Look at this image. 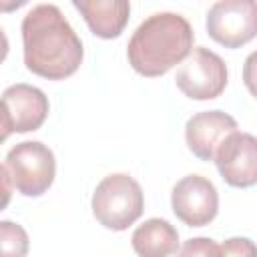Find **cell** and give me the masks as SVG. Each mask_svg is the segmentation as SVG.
Masks as SVG:
<instances>
[{
  "instance_id": "9a60e30c",
  "label": "cell",
  "mask_w": 257,
  "mask_h": 257,
  "mask_svg": "<svg viewBox=\"0 0 257 257\" xmlns=\"http://www.w3.org/2000/svg\"><path fill=\"white\" fill-rule=\"evenodd\" d=\"M219 257H257L255 243L249 237H231L219 245Z\"/></svg>"
},
{
  "instance_id": "8992f818",
  "label": "cell",
  "mask_w": 257,
  "mask_h": 257,
  "mask_svg": "<svg viewBox=\"0 0 257 257\" xmlns=\"http://www.w3.org/2000/svg\"><path fill=\"white\" fill-rule=\"evenodd\" d=\"M209 36L225 48H241L257 34V6L253 0H219L205 20Z\"/></svg>"
},
{
  "instance_id": "30bf717a",
  "label": "cell",
  "mask_w": 257,
  "mask_h": 257,
  "mask_svg": "<svg viewBox=\"0 0 257 257\" xmlns=\"http://www.w3.org/2000/svg\"><path fill=\"white\" fill-rule=\"evenodd\" d=\"M0 100L8 112L14 133L36 131L48 116V96L38 86L16 82L2 92Z\"/></svg>"
},
{
  "instance_id": "ba28073f",
  "label": "cell",
  "mask_w": 257,
  "mask_h": 257,
  "mask_svg": "<svg viewBox=\"0 0 257 257\" xmlns=\"http://www.w3.org/2000/svg\"><path fill=\"white\" fill-rule=\"evenodd\" d=\"M223 181L237 189L257 183V139L251 133H231L213 157Z\"/></svg>"
},
{
  "instance_id": "3957f363",
  "label": "cell",
  "mask_w": 257,
  "mask_h": 257,
  "mask_svg": "<svg viewBox=\"0 0 257 257\" xmlns=\"http://www.w3.org/2000/svg\"><path fill=\"white\" fill-rule=\"evenodd\" d=\"M90 207L94 219L102 227L110 231H124L143 215L145 195L131 175L112 173L96 185Z\"/></svg>"
},
{
  "instance_id": "5b68a950",
  "label": "cell",
  "mask_w": 257,
  "mask_h": 257,
  "mask_svg": "<svg viewBox=\"0 0 257 257\" xmlns=\"http://www.w3.org/2000/svg\"><path fill=\"white\" fill-rule=\"evenodd\" d=\"M227 76L229 72L225 60L217 52L197 46L181 62L175 82L185 96L193 100H211L221 96L227 86Z\"/></svg>"
},
{
  "instance_id": "7c38bea8",
  "label": "cell",
  "mask_w": 257,
  "mask_h": 257,
  "mask_svg": "<svg viewBox=\"0 0 257 257\" xmlns=\"http://www.w3.org/2000/svg\"><path fill=\"white\" fill-rule=\"evenodd\" d=\"M131 245L139 257H171L179 249V231L165 219H147L133 231Z\"/></svg>"
},
{
  "instance_id": "8fae6325",
  "label": "cell",
  "mask_w": 257,
  "mask_h": 257,
  "mask_svg": "<svg viewBox=\"0 0 257 257\" xmlns=\"http://www.w3.org/2000/svg\"><path fill=\"white\" fill-rule=\"evenodd\" d=\"M72 6L82 14L90 32L104 40L120 36L131 14L126 0H74Z\"/></svg>"
},
{
  "instance_id": "277c9868",
  "label": "cell",
  "mask_w": 257,
  "mask_h": 257,
  "mask_svg": "<svg viewBox=\"0 0 257 257\" xmlns=\"http://www.w3.org/2000/svg\"><path fill=\"white\" fill-rule=\"evenodd\" d=\"M6 169L12 185L24 197H40L46 193L56 175L54 153L40 141H24L6 155Z\"/></svg>"
},
{
  "instance_id": "6da1fadb",
  "label": "cell",
  "mask_w": 257,
  "mask_h": 257,
  "mask_svg": "<svg viewBox=\"0 0 257 257\" xmlns=\"http://www.w3.org/2000/svg\"><path fill=\"white\" fill-rule=\"evenodd\" d=\"M22 46L26 68L48 80L72 76L84 56L78 34L54 4L28 10L22 18Z\"/></svg>"
},
{
  "instance_id": "2e32d148",
  "label": "cell",
  "mask_w": 257,
  "mask_h": 257,
  "mask_svg": "<svg viewBox=\"0 0 257 257\" xmlns=\"http://www.w3.org/2000/svg\"><path fill=\"white\" fill-rule=\"evenodd\" d=\"M10 199H12V179H10L8 169L0 165V211L8 207Z\"/></svg>"
},
{
  "instance_id": "9c48e42d",
  "label": "cell",
  "mask_w": 257,
  "mask_h": 257,
  "mask_svg": "<svg viewBox=\"0 0 257 257\" xmlns=\"http://www.w3.org/2000/svg\"><path fill=\"white\" fill-rule=\"evenodd\" d=\"M237 131V120L223 110H203L193 114L185 124L189 151L201 161H213L219 145Z\"/></svg>"
},
{
  "instance_id": "5bb4252c",
  "label": "cell",
  "mask_w": 257,
  "mask_h": 257,
  "mask_svg": "<svg viewBox=\"0 0 257 257\" xmlns=\"http://www.w3.org/2000/svg\"><path fill=\"white\" fill-rule=\"evenodd\" d=\"M177 257H219V243L209 237H191L181 245Z\"/></svg>"
},
{
  "instance_id": "e0dca14e",
  "label": "cell",
  "mask_w": 257,
  "mask_h": 257,
  "mask_svg": "<svg viewBox=\"0 0 257 257\" xmlns=\"http://www.w3.org/2000/svg\"><path fill=\"white\" fill-rule=\"evenodd\" d=\"M12 133H14V131H12L8 112H6V108H4V104H2V100H0V145H2Z\"/></svg>"
},
{
  "instance_id": "4fadbf2b",
  "label": "cell",
  "mask_w": 257,
  "mask_h": 257,
  "mask_svg": "<svg viewBox=\"0 0 257 257\" xmlns=\"http://www.w3.org/2000/svg\"><path fill=\"white\" fill-rule=\"evenodd\" d=\"M28 249L26 229L14 221H0V257H26Z\"/></svg>"
},
{
  "instance_id": "ac0fdd59",
  "label": "cell",
  "mask_w": 257,
  "mask_h": 257,
  "mask_svg": "<svg viewBox=\"0 0 257 257\" xmlns=\"http://www.w3.org/2000/svg\"><path fill=\"white\" fill-rule=\"evenodd\" d=\"M8 50H10V44H8V36H6V32L0 28V64L6 60V56H8Z\"/></svg>"
},
{
  "instance_id": "52a82bcc",
  "label": "cell",
  "mask_w": 257,
  "mask_h": 257,
  "mask_svg": "<svg viewBox=\"0 0 257 257\" xmlns=\"http://www.w3.org/2000/svg\"><path fill=\"white\" fill-rule=\"evenodd\" d=\"M171 207L177 219L189 227L209 225L219 211V193L215 185L201 175H187L173 187Z\"/></svg>"
},
{
  "instance_id": "7a4b0ae2",
  "label": "cell",
  "mask_w": 257,
  "mask_h": 257,
  "mask_svg": "<svg viewBox=\"0 0 257 257\" xmlns=\"http://www.w3.org/2000/svg\"><path fill=\"white\" fill-rule=\"evenodd\" d=\"M195 32L189 20L177 12H155L133 32L126 58L143 76L155 78L181 64L193 50Z\"/></svg>"
}]
</instances>
